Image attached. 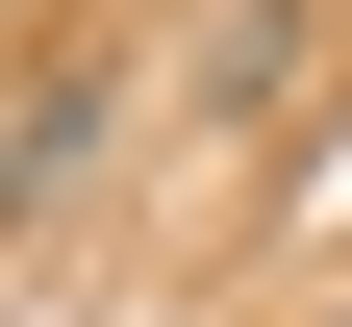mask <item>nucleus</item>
<instances>
[{
	"label": "nucleus",
	"mask_w": 352,
	"mask_h": 327,
	"mask_svg": "<svg viewBox=\"0 0 352 327\" xmlns=\"http://www.w3.org/2000/svg\"><path fill=\"white\" fill-rule=\"evenodd\" d=\"M0 151H25V126H0Z\"/></svg>",
	"instance_id": "f257e3e1"
}]
</instances>
